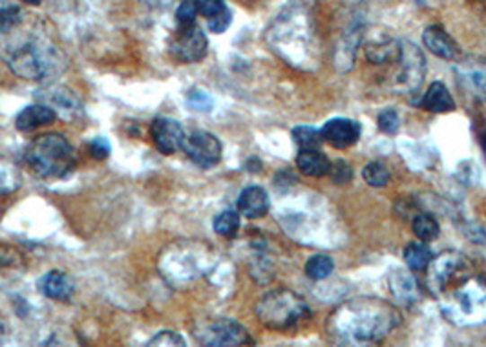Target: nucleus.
<instances>
[{
    "label": "nucleus",
    "mask_w": 486,
    "mask_h": 347,
    "mask_svg": "<svg viewBox=\"0 0 486 347\" xmlns=\"http://www.w3.org/2000/svg\"><path fill=\"white\" fill-rule=\"evenodd\" d=\"M426 271L428 289L446 320L461 327L486 322V280L475 272L466 254L445 251Z\"/></svg>",
    "instance_id": "f257e3e1"
},
{
    "label": "nucleus",
    "mask_w": 486,
    "mask_h": 347,
    "mask_svg": "<svg viewBox=\"0 0 486 347\" xmlns=\"http://www.w3.org/2000/svg\"><path fill=\"white\" fill-rule=\"evenodd\" d=\"M265 42L289 67L314 72L320 67L322 46L309 0H291L269 24Z\"/></svg>",
    "instance_id": "f03ea898"
},
{
    "label": "nucleus",
    "mask_w": 486,
    "mask_h": 347,
    "mask_svg": "<svg viewBox=\"0 0 486 347\" xmlns=\"http://www.w3.org/2000/svg\"><path fill=\"white\" fill-rule=\"evenodd\" d=\"M401 313L381 298L358 297L340 304L328 320V333L339 347H371L401 325Z\"/></svg>",
    "instance_id": "7ed1b4c3"
},
{
    "label": "nucleus",
    "mask_w": 486,
    "mask_h": 347,
    "mask_svg": "<svg viewBox=\"0 0 486 347\" xmlns=\"http://www.w3.org/2000/svg\"><path fill=\"white\" fill-rule=\"evenodd\" d=\"M218 263L212 245L201 240H176L157 256V269L171 283H189L212 272Z\"/></svg>",
    "instance_id": "20e7f679"
},
{
    "label": "nucleus",
    "mask_w": 486,
    "mask_h": 347,
    "mask_svg": "<svg viewBox=\"0 0 486 347\" xmlns=\"http://www.w3.org/2000/svg\"><path fill=\"white\" fill-rule=\"evenodd\" d=\"M10 70L24 81H48L66 68L65 55L51 42L33 37L17 44L6 55Z\"/></svg>",
    "instance_id": "39448f33"
},
{
    "label": "nucleus",
    "mask_w": 486,
    "mask_h": 347,
    "mask_svg": "<svg viewBox=\"0 0 486 347\" xmlns=\"http://www.w3.org/2000/svg\"><path fill=\"white\" fill-rule=\"evenodd\" d=\"M26 163L39 178H65L75 168V152L61 134H42L26 148Z\"/></svg>",
    "instance_id": "423d86ee"
},
{
    "label": "nucleus",
    "mask_w": 486,
    "mask_h": 347,
    "mask_svg": "<svg viewBox=\"0 0 486 347\" xmlns=\"http://www.w3.org/2000/svg\"><path fill=\"white\" fill-rule=\"evenodd\" d=\"M311 315L307 302L289 291V289H275V291L265 293L256 304L258 320L275 331H286L300 324L304 318Z\"/></svg>",
    "instance_id": "0eeeda50"
},
{
    "label": "nucleus",
    "mask_w": 486,
    "mask_h": 347,
    "mask_svg": "<svg viewBox=\"0 0 486 347\" xmlns=\"http://www.w3.org/2000/svg\"><path fill=\"white\" fill-rule=\"evenodd\" d=\"M192 334L203 347H243L251 343L249 331L234 318H212L194 324Z\"/></svg>",
    "instance_id": "6e6552de"
},
{
    "label": "nucleus",
    "mask_w": 486,
    "mask_h": 347,
    "mask_svg": "<svg viewBox=\"0 0 486 347\" xmlns=\"http://www.w3.org/2000/svg\"><path fill=\"white\" fill-rule=\"evenodd\" d=\"M397 72L393 79V86L401 93L417 92L426 76V57L420 48L410 40H399L397 53Z\"/></svg>",
    "instance_id": "1a4fd4ad"
},
{
    "label": "nucleus",
    "mask_w": 486,
    "mask_h": 347,
    "mask_svg": "<svg viewBox=\"0 0 486 347\" xmlns=\"http://www.w3.org/2000/svg\"><path fill=\"white\" fill-rule=\"evenodd\" d=\"M181 150L199 168L216 166L222 161V154H224L222 141L214 134L205 132V130H196V132L185 136Z\"/></svg>",
    "instance_id": "9d476101"
},
{
    "label": "nucleus",
    "mask_w": 486,
    "mask_h": 347,
    "mask_svg": "<svg viewBox=\"0 0 486 347\" xmlns=\"http://www.w3.org/2000/svg\"><path fill=\"white\" fill-rule=\"evenodd\" d=\"M207 48H208L207 35L196 24L181 26V30L178 31V35L172 42V51L185 63L201 61L203 57L207 55Z\"/></svg>",
    "instance_id": "9b49d317"
},
{
    "label": "nucleus",
    "mask_w": 486,
    "mask_h": 347,
    "mask_svg": "<svg viewBox=\"0 0 486 347\" xmlns=\"http://www.w3.org/2000/svg\"><path fill=\"white\" fill-rule=\"evenodd\" d=\"M150 136L155 148L163 156H172L181 150L185 139L183 127L171 118H155L150 125Z\"/></svg>",
    "instance_id": "f8f14e48"
},
{
    "label": "nucleus",
    "mask_w": 486,
    "mask_h": 347,
    "mask_svg": "<svg viewBox=\"0 0 486 347\" xmlns=\"http://www.w3.org/2000/svg\"><path fill=\"white\" fill-rule=\"evenodd\" d=\"M360 132H362L360 123L346 118L330 120L320 129L322 139L335 148H348L355 145L360 139Z\"/></svg>",
    "instance_id": "ddd939ff"
},
{
    "label": "nucleus",
    "mask_w": 486,
    "mask_h": 347,
    "mask_svg": "<svg viewBox=\"0 0 486 347\" xmlns=\"http://www.w3.org/2000/svg\"><path fill=\"white\" fill-rule=\"evenodd\" d=\"M42 99L48 101L44 104L56 110L57 118H63L66 121H74L83 115V104H81L79 97L65 86H53V88L46 90L42 93Z\"/></svg>",
    "instance_id": "4468645a"
},
{
    "label": "nucleus",
    "mask_w": 486,
    "mask_h": 347,
    "mask_svg": "<svg viewBox=\"0 0 486 347\" xmlns=\"http://www.w3.org/2000/svg\"><path fill=\"white\" fill-rule=\"evenodd\" d=\"M39 291L53 302H68L75 293V283L65 271L53 269L40 276Z\"/></svg>",
    "instance_id": "2eb2a0df"
},
{
    "label": "nucleus",
    "mask_w": 486,
    "mask_h": 347,
    "mask_svg": "<svg viewBox=\"0 0 486 347\" xmlns=\"http://www.w3.org/2000/svg\"><path fill=\"white\" fill-rule=\"evenodd\" d=\"M388 285L395 302L401 306H415L420 298V287L410 269H393L390 272Z\"/></svg>",
    "instance_id": "dca6fc26"
},
{
    "label": "nucleus",
    "mask_w": 486,
    "mask_h": 347,
    "mask_svg": "<svg viewBox=\"0 0 486 347\" xmlns=\"http://www.w3.org/2000/svg\"><path fill=\"white\" fill-rule=\"evenodd\" d=\"M57 121V113L53 108H49L44 102L30 104L24 110H21L15 118V127L19 132H33L37 129L49 127Z\"/></svg>",
    "instance_id": "f3484780"
},
{
    "label": "nucleus",
    "mask_w": 486,
    "mask_h": 347,
    "mask_svg": "<svg viewBox=\"0 0 486 347\" xmlns=\"http://www.w3.org/2000/svg\"><path fill=\"white\" fill-rule=\"evenodd\" d=\"M236 207H238L240 216L249 218V219H258L271 210V198H269L265 189L258 185H251L240 192Z\"/></svg>",
    "instance_id": "a211bd4d"
},
{
    "label": "nucleus",
    "mask_w": 486,
    "mask_h": 347,
    "mask_svg": "<svg viewBox=\"0 0 486 347\" xmlns=\"http://www.w3.org/2000/svg\"><path fill=\"white\" fill-rule=\"evenodd\" d=\"M422 42L434 55L441 57L445 61H454L459 55V46L455 40L448 35V31L443 26L431 24L422 31Z\"/></svg>",
    "instance_id": "6ab92c4d"
},
{
    "label": "nucleus",
    "mask_w": 486,
    "mask_h": 347,
    "mask_svg": "<svg viewBox=\"0 0 486 347\" xmlns=\"http://www.w3.org/2000/svg\"><path fill=\"white\" fill-rule=\"evenodd\" d=\"M420 108L431 113H446L455 110V101L445 83H431L420 99Z\"/></svg>",
    "instance_id": "aec40b11"
},
{
    "label": "nucleus",
    "mask_w": 486,
    "mask_h": 347,
    "mask_svg": "<svg viewBox=\"0 0 486 347\" xmlns=\"http://www.w3.org/2000/svg\"><path fill=\"white\" fill-rule=\"evenodd\" d=\"M296 166L302 174L311 178H322L330 174L331 161L320 150H300L296 156Z\"/></svg>",
    "instance_id": "412c9836"
},
{
    "label": "nucleus",
    "mask_w": 486,
    "mask_h": 347,
    "mask_svg": "<svg viewBox=\"0 0 486 347\" xmlns=\"http://www.w3.org/2000/svg\"><path fill=\"white\" fill-rule=\"evenodd\" d=\"M399 53V40L393 39H375L366 44L367 61L373 65L395 63Z\"/></svg>",
    "instance_id": "4be33fe9"
},
{
    "label": "nucleus",
    "mask_w": 486,
    "mask_h": 347,
    "mask_svg": "<svg viewBox=\"0 0 486 347\" xmlns=\"http://www.w3.org/2000/svg\"><path fill=\"white\" fill-rule=\"evenodd\" d=\"M22 185L21 168L8 157L0 156V196L13 194Z\"/></svg>",
    "instance_id": "5701e85b"
},
{
    "label": "nucleus",
    "mask_w": 486,
    "mask_h": 347,
    "mask_svg": "<svg viewBox=\"0 0 486 347\" xmlns=\"http://www.w3.org/2000/svg\"><path fill=\"white\" fill-rule=\"evenodd\" d=\"M411 230H413V235L426 245L436 242L441 235V227L431 214H417L411 219Z\"/></svg>",
    "instance_id": "b1692460"
},
{
    "label": "nucleus",
    "mask_w": 486,
    "mask_h": 347,
    "mask_svg": "<svg viewBox=\"0 0 486 347\" xmlns=\"http://www.w3.org/2000/svg\"><path fill=\"white\" fill-rule=\"evenodd\" d=\"M431 260H434V256H431L429 249L422 242L410 244L404 249V262H406V265H408V269L411 272H422V271H426L429 267Z\"/></svg>",
    "instance_id": "393cba45"
},
{
    "label": "nucleus",
    "mask_w": 486,
    "mask_h": 347,
    "mask_svg": "<svg viewBox=\"0 0 486 347\" xmlns=\"http://www.w3.org/2000/svg\"><path fill=\"white\" fill-rule=\"evenodd\" d=\"M214 233L224 238H234L240 230V214L236 210H224L212 221Z\"/></svg>",
    "instance_id": "a878e982"
},
{
    "label": "nucleus",
    "mask_w": 486,
    "mask_h": 347,
    "mask_svg": "<svg viewBox=\"0 0 486 347\" xmlns=\"http://www.w3.org/2000/svg\"><path fill=\"white\" fill-rule=\"evenodd\" d=\"M333 271H335V262L328 254H314L305 263V274L316 281L330 278Z\"/></svg>",
    "instance_id": "bb28decb"
},
{
    "label": "nucleus",
    "mask_w": 486,
    "mask_h": 347,
    "mask_svg": "<svg viewBox=\"0 0 486 347\" xmlns=\"http://www.w3.org/2000/svg\"><path fill=\"white\" fill-rule=\"evenodd\" d=\"M362 178L364 182L369 185V187H375V189H381L384 185H388L390 182V170L384 163L381 161H371L364 166L362 170Z\"/></svg>",
    "instance_id": "cd10ccee"
},
{
    "label": "nucleus",
    "mask_w": 486,
    "mask_h": 347,
    "mask_svg": "<svg viewBox=\"0 0 486 347\" xmlns=\"http://www.w3.org/2000/svg\"><path fill=\"white\" fill-rule=\"evenodd\" d=\"M39 347H84L81 343V340L68 329H56V331H51L48 333Z\"/></svg>",
    "instance_id": "c85d7f7f"
},
{
    "label": "nucleus",
    "mask_w": 486,
    "mask_h": 347,
    "mask_svg": "<svg viewBox=\"0 0 486 347\" xmlns=\"http://www.w3.org/2000/svg\"><path fill=\"white\" fill-rule=\"evenodd\" d=\"M293 141L300 150H318L322 139L320 130L314 127H295L293 129Z\"/></svg>",
    "instance_id": "c756f323"
},
{
    "label": "nucleus",
    "mask_w": 486,
    "mask_h": 347,
    "mask_svg": "<svg viewBox=\"0 0 486 347\" xmlns=\"http://www.w3.org/2000/svg\"><path fill=\"white\" fill-rule=\"evenodd\" d=\"M145 347H189L183 334L178 331H159L155 333Z\"/></svg>",
    "instance_id": "7c9ffc66"
},
{
    "label": "nucleus",
    "mask_w": 486,
    "mask_h": 347,
    "mask_svg": "<svg viewBox=\"0 0 486 347\" xmlns=\"http://www.w3.org/2000/svg\"><path fill=\"white\" fill-rule=\"evenodd\" d=\"M187 106L194 111H201V113H208L214 108V99L210 93H207L205 90H190L187 93Z\"/></svg>",
    "instance_id": "2f4dec72"
},
{
    "label": "nucleus",
    "mask_w": 486,
    "mask_h": 347,
    "mask_svg": "<svg viewBox=\"0 0 486 347\" xmlns=\"http://www.w3.org/2000/svg\"><path fill=\"white\" fill-rule=\"evenodd\" d=\"M464 83L475 97L486 101V72H481V70L468 72L464 74Z\"/></svg>",
    "instance_id": "473e14b6"
},
{
    "label": "nucleus",
    "mask_w": 486,
    "mask_h": 347,
    "mask_svg": "<svg viewBox=\"0 0 486 347\" xmlns=\"http://www.w3.org/2000/svg\"><path fill=\"white\" fill-rule=\"evenodd\" d=\"M21 21H22V12L17 6L8 4L6 8L0 10V31H10L17 28Z\"/></svg>",
    "instance_id": "72a5a7b5"
},
{
    "label": "nucleus",
    "mask_w": 486,
    "mask_h": 347,
    "mask_svg": "<svg viewBox=\"0 0 486 347\" xmlns=\"http://www.w3.org/2000/svg\"><path fill=\"white\" fill-rule=\"evenodd\" d=\"M376 125H379L381 132L384 134H397L399 127H401V120H399V113L395 110H383L379 113V118H376Z\"/></svg>",
    "instance_id": "f704fd0d"
},
{
    "label": "nucleus",
    "mask_w": 486,
    "mask_h": 347,
    "mask_svg": "<svg viewBox=\"0 0 486 347\" xmlns=\"http://www.w3.org/2000/svg\"><path fill=\"white\" fill-rule=\"evenodd\" d=\"M330 176L337 185H348L353 180V170L344 159H337L330 166Z\"/></svg>",
    "instance_id": "c9c22d12"
},
{
    "label": "nucleus",
    "mask_w": 486,
    "mask_h": 347,
    "mask_svg": "<svg viewBox=\"0 0 486 347\" xmlns=\"http://www.w3.org/2000/svg\"><path fill=\"white\" fill-rule=\"evenodd\" d=\"M198 13L199 12H198L196 0H183L176 10V21L180 22V26H190V24H196Z\"/></svg>",
    "instance_id": "e433bc0d"
},
{
    "label": "nucleus",
    "mask_w": 486,
    "mask_h": 347,
    "mask_svg": "<svg viewBox=\"0 0 486 347\" xmlns=\"http://www.w3.org/2000/svg\"><path fill=\"white\" fill-rule=\"evenodd\" d=\"M196 4H198L199 15H203L207 21L227 10L225 0H196Z\"/></svg>",
    "instance_id": "4c0bfd02"
},
{
    "label": "nucleus",
    "mask_w": 486,
    "mask_h": 347,
    "mask_svg": "<svg viewBox=\"0 0 486 347\" xmlns=\"http://www.w3.org/2000/svg\"><path fill=\"white\" fill-rule=\"evenodd\" d=\"M231 22H233V13H231V10L227 8V10L222 12L220 15H216V17L208 19V21H207V26H208V30H210L212 33H225V31L229 30Z\"/></svg>",
    "instance_id": "58836bf2"
},
{
    "label": "nucleus",
    "mask_w": 486,
    "mask_h": 347,
    "mask_svg": "<svg viewBox=\"0 0 486 347\" xmlns=\"http://www.w3.org/2000/svg\"><path fill=\"white\" fill-rule=\"evenodd\" d=\"M88 150H90V156L97 161H104L108 156H110V141H108L106 138H95L88 143Z\"/></svg>",
    "instance_id": "ea45409f"
},
{
    "label": "nucleus",
    "mask_w": 486,
    "mask_h": 347,
    "mask_svg": "<svg viewBox=\"0 0 486 347\" xmlns=\"http://www.w3.org/2000/svg\"><path fill=\"white\" fill-rule=\"evenodd\" d=\"M143 3L146 4V6H150V8H167L171 3H172V0H143Z\"/></svg>",
    "instance_id": "a19ab883"
},
{
    "label": "nucleus",
    "mask_w": 486,
    "mask_h": 347,
    "mask_svg": "<svg viewBox=\"0 0 486 347\" xmlns=\"http://www.w3.org/2000/svg\"><path fill=\"white\" fill-rule=\"evenodd\" d=\"M8 334H10V331H8L6 324H4L3 320H0V347H3V345L6 343V340H8Z\"/></svg>",
    "instance_id": "79ce46f5"
},
{
    "label": "nucleus",
    "mask_w": 486,
    "mask_h": 347,
    "mask_svg": "<svg viewBox=\"0 0 486 347\" xmlns=\"http://www.w3.org/2000/svg\"><path fill=\"white\" fill-rule=\"evenodd\" d=\"M22 3H26L30 6H39V4H42V0H22Z\"/></svg>",
    "instance_id": "37998d69"
},
{
    "label": "nucleus",
    "mask_w": 486,
    "mask_h": 347,
    "mask_svg": "<svg viewBox=\"0 0 486 347\" xmlns=\"http://www.w3.org/2000/svg\"><path fill=\"white\" fill-rule=\"evenodd\" d=\"M8 6V3H6V0H0V10H3V8H6Z\"/></svg>",
    "instance_id": "c03bdc74"
},
{
    "label": "nucleus",
    "mask_w": 486,
    "mask_h": 347,
    "mask_svg": "<svg viewBox=\"0 0 486 347\" xmlns=\"http://www.w3.org/2000/svg\"><path fill=\"white\" fill-rule=\"evenodd\" d=\"M415 3H419V4H428L429 0H415Z\"/></svg>",
    "instance_id": "a18cd8bd"
}]
</instances>
